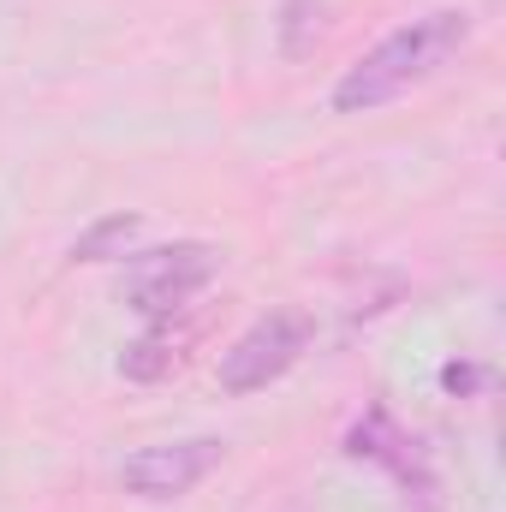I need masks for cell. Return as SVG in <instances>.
Listing matches in <instances>:
<instances>
[{
	"label": "cell",
	"mask_w": 506,
	"mask_h": 512,
	"mask_svg": "<svg viewBox=\"0 0 506 512\" xmlns=\"http://www.w3.org/2000/svg\"><path fill=\"white\" fill-rule=\"evenodd\" d=\"M310 340H316V316H310V310H298V304H280V310L256 316L251 328L221 352L215 382H221V393H233V399L262 393V387L280 382V376L310 352Z\"/></svg>",
	"instance_id": "cell-2"
},
{
	"label": "cell",
	"mask_w": 506,
	"mask_h": 512,
	"mask_svg": "<svg viewBox=\"0 0 506 512\" xmlns=\"http://www.w3.org/2000/svg\"><path fill=\"white\" fill-rule=\"evenodd\" d=\"M471 42V12L459 6H435L399 30H387L370 54H358L340 84H334V114H376L387 102L411 96L417 84H429L441 66H453Z\"/></svg>",
	"instance_id": "cell-1"
},
{
	"label": "cell",
	"mask_w": 506,
	"mask_h": 512,
	"mask_svg": "<svg viewBox=\"0 0 506 512\" xmlns=\"http://www.w3.org/2000/svg\"><path fill=\"white\" fill-rule=\"evenodd\" d=\"M173 364H179V352H173V334H167L161 322H149V334L131 340L126 352H120V376H126V382H161Z\"/></svg>",
	"instance_id": "cell-6"
},
{
	"label": "cell",
	"mask_w": 506,
	"mask_h": 512,
	"mask_svg": "<svg viewBox=\"0 0 506 512\" xmlns=\"http://www.w3.org/2000/svg\"><path fill=\"white\" fill-rule=\"evenodd\" d=\"M483 382H489V376H483L477 364H447V370H441V387H447V393H471V387H483Z\"/></svg>",
	"instance_id": "cell-8"
},
{
	"label": "cell",
	"mask_w": 506,
	"mask_h": 512,
	"mask_svg": "<svg viewBox=\"0 0 506 512\" xmlns=\"http://www.w3.org/2000/svg\"><path fill=\"white\" fill-rule=\"evenodd\" d=\"M411 447H417V441H405V435H399V423H393V417H387L381 405L370 411V417H364V423H358V429H352V441H346V453H352V459H376V465H387V471H393L399 483L423 477V471H417V453H411Z\"/></svg>",
	"instance_id": "cell-5"
},
{
	"label": "cell",
	"mask_w": 506,
	"mask_h": 512,
	"mask_svg": "<svg viewBox=\"0 0 506 512\" xmlns=\"http://www.w3.org/2000/svg\"><path fill=\"white\" fill-rule=\"evenodd\" d=\"M227 459V441L215 435H191V441H161V447H137L120 465V483L137 501H179L191 495L215 465Z\"/></svg>",
	"instance_id": "cell-4"
},
{
	"label": "cell",
	"mask_w": 506,
	"mask_h": 512,
	"mask_svg": "<svg viewBox=\"0 0 506 512\" xmlns=\"http://www.w3.org/2000/svg\"><path fill=\"white\" fill-rule=\"evenodd\" d=\"M221 274V251L203 239H179L161 251H137L120 274V292L143 322H167L173 310H185L209 280Z\"/></svg>",
	"instance_id": "cell-3"
},
{
	"label": "cell",
	"mask_w": 506,
	"mask_h": 512,
	"mask_svg": "<svg viewBox=\"0 0 506 512\" xmlns=\"http://www.w3.org/2000/svg\"><path fill=\"white\" fill-rule=\"evenodd\" d=\"M143 233V221L137 215H108V221H96L90 233H78V245H72V262H114V256H126V245Z\"/></svg>",
	"instance_id": "cell-7"
}]
</instances>
